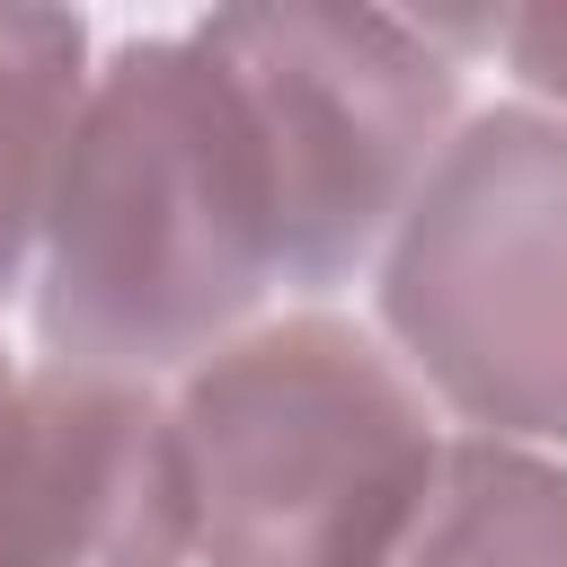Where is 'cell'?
<instances>
[{"label":"cell","instance_id":"6da1fadb","mask_svg":"<svg viewBox=\"0 0 567 567\" xmlns=\"http://www.w3.org/2000/svg\"><path fill=\"white\" fill-rule=\"evenodd\" d=\"M275 284L284 204L248 97L195 27L124 35L71 124L27 284L44 363L195 372L257 328Z\"/></svg>","mask_w":567,"mask_h":567},{"label":"cell","instance_id":"7a4b0ae2","mask_svg":"<svg viewBox=\"0 0 567 567\" xmlns=\"http://www.w3.org/2000/svg\"><path fill=\"white\" fill-rule=\"evenodd\" d=\"M168 408L204 567H390L452 443L390 337L337 310L257 319Z\"/></svg>","mask_w":567,"mask_h":567},{"label":"cell","instance_id":"3957f363","mask_svg":"<svg viewBox=\"0 0 567 567\" xmlns=\"http://www.w3.org/2000/svg\"><path fill=\"white\" fill-rule=\"evenodd\" d=\"M381 337L470 434L567 443V115H461L381 248Z\"/></svg>","mask_w":567,"mask_h":567},{"label":"cell","instance_id":"277c9868","mask_svg":"<svg viewBox=\"0 0 567 567\" xmlns=\"http://www.w3.org/2000/svg\"><path fill=\"white\" fill-rule=\"evenodd\" d=\"M186 27L257 115L284 204V284L328 292L381 266L399 213L461 133V53L443 27L328 0H248Z\"/></svg>","mask_w":567,"mask_h":567},{"label":"cell","instance_id":"5b68a950","mask_svg":"<svg viewBox=\"0 0 567 567\" xmlns=\"http://www.w3.org/2000/svg\"><path fill=\"white\" fill-rule=\"evenodd\" d=\"M195 487L159 381L35 363L0 399V567H186Z\"/></svg>","mask_w":567,"mask_h":567},{"label":"cell","instance_id":"8992f818","mask_svg":"<svg viewBox=\"0 0 567 567\" xmlns=\"http://www.w3.org/2000/svg\"><path fill=\"white\" fill-rule=\"evenodd\" d=\"M89 18L80 9H27L0 0V301L35 284L53 177L71 151V124L89 106Z\"/></svg>","mask_w":567,"mask_h":567},{"label":"cell","instance_id":"52a82bcc","mask_svg":"<svg viewBox=\"0 0 567 567\" xmlns=\"http://www.w3.org/2000/svg\"><path fill=\"white\" fill-rule=\"evenodd\" d=\"M390 567H567V461L505 434H452Z\"/></svg>","mask_w":567,"mask_h":567},{"label":"cell","instance_id":"ba28073f","mask_svg":"<svg viewBox=\"0 0 567 567\" xmlns=\"http://www.w3.org/2000/svg\"><path fill=\"white\" fill-rule=\"evenodd\" d=\"M496 53L514 62V80H523L540 106H567V0L505 9V18H496Z\"/></svg>","mask_w":567,"mask_h":567},{"label":"cell","instance_id":"9c48e42d","mask_svg":"<svg viewBox=\"0 0 567 567\" xmlns=\"http://www.w3.org/2000/svg\"><path fill=\"white\" fill-rule=\"evenodd\" d=\"M9 381H18V363H9V354H0V399H9Z\"/></svg>","mask_w":567,"mask_h":567}]
</instances>
